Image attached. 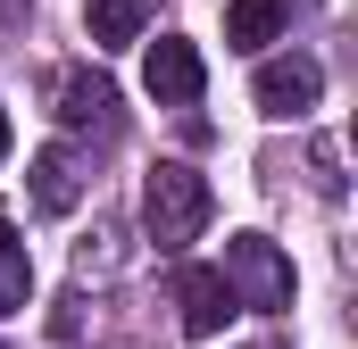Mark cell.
<instances>
[{"label": "cell", "instance_id": "obj_11", "mask_svg": "<svg viewBox=\"0 0 358 349\" xmlns=\"http://www.w3.org/2000/svg\"><path fill=\"white\" fill-rule=\"evenodd\" d=\"M25 8H34V0H0V25H17V17H25Z\"/></svg>", "mask_w": 358, "mask_h": 349}, {"label": "cell", "instance_id": "obj_6", "mask_svg": "<svg viewBox=\"0 0 358 349\" xmlns=\"http://www.w3.org/2000/svg\"><path fill=\"white\" fill-rule=\"evenodd\" d=\"M59 125H76V133H117V84L108 75H92V67H76V75H59Z\"/></svg>", "mask_w": 358, "mask_h": 349}, {"label": "cell", "instance_id": "obj_9", "mask_svg": "<svg viewBox=\"0 0 358 349\" xmlns=\"http://www.w3.org/2000/svg\"><path fill=\"white\" fill-rule=\"evenodd\" d=\"M92 42L100 50H117V42H142V25H150V0H92L84 8Z\"/></svg>", "mask_w": 358, "mask_h": 349}, {"label": "cell", "instance_id": "obj_8", "mask_svg": "<svg viewBox=\"0 0 358 349\" xmlns=\"http://www.w3.org/2000/svg\"><path fill=\"white\" fill-rule=\"evenodd\" d=\"M283 34V0H225V42L234 50H267Z\"/></svg>", "mask_w": 358, "mask_h": 349}, {"label": "cell", "instance_id": "obj_7", "mask_svg": "<svg viewBox=\"0 0 358 349\" xmlns=\"http://www.w3.org/2000/svg\"><path fill=\"white\" fill-rule=\"evenodd\" d=\"M34 208L42 216H76V200H84V167H76V150L67 142H50V150H34Z\"/></svg>", "mask_w": 358, "mask_h": 349}, {"label": "cell", "instance_id": "obj_2", "mask_svg": "<svg viewBox=\"0 0 358 349\" xmlns=\"http://www.w3.org/2000/svg\"><path fill=\"white\" fill-rule=\"evenodd\" d=\"M225 291H234V308L283 316V308H292V258L275 250L267 233H234V242H225Z\"/></svg>", "mask_w": 358, "mask_h": 349}, {"label": "cell", "instance_id": "obj_4", "mask_svg": "<svg viewBox=\"0 0 358 349\" xmlns=\"http://www.w3.org/2000/svg\"><path fill=\"white\" fill-rule=\"evenodd\" d=\"M317 91H325V67L317 59H267L259 75H250V100H259V117H300V108H317Z\"/></svg>", "mask_w": 358, "mask_h": 349}, {"label": "cell", "instance_id": "obj_5", "mask_svg": "<svg viewBox=\"0 0 358 349\" xmlns=\"http://www.w3.org/2000/svg\"><path fill=\"white\" fill-rule=\"evenodd\" d=\"M176 308H183V333H192V341H217L225 316H234V291H225L217 266H183L176 274Z\"/></svg>", "mask_w": 358, "mask_h": 349}, {"label": "cell", "instance_id": "obj_3", "mask_svg": "<svg viewBox=\"0 0 358 349\" xmlns=\"http://www.w3.org/2000/svg\"><path fill=\"white\" fill-rule=\"evenodd\" d=\"M142 84H150L159 108H192V100L208 91V67H200V50H192V42L159 34V42H150V59H142Z\"/></svg>", "mask_w": 358, "mask_h": 349}, {"label": "cell", "instance_id": "obj_12", "mask_svg": "<svg viewBox=\"0 0 358 349\" xmlns=\"http://www.w3.org/2000/svg\"><path fill=\"white\" fill-rule=\"evenodd\" d=\"M0 158H8V108H0Z\"/></svg>", "mask_w": 358, "mask_h": 349}, {"label": "cell", "instance_id": "obj_10", "mask_svg": "<svg viewBox=\"0 0 358 349\" xmlns=\"http://www.w3.org/2000/svg\"><path fill=\"white\" fill-rule=\"evenodd\" d=\"M25 299H34V258H25V242H17V225L0 208V316L25 308Z\"/></svg>", "mask_w": 358, "mask_h": 349}, {"label": "cell", "instance_id": "obj_1", "mask_svg": "<svg viewBox=\"0 0 358 349\" xmlns=\"http://www.w3.org/2000/svg\"><path fill=\"white\" fill-rule=\"evenodd\" d=\"M208 216H217V191H208V174L183 167V158H159L150 183H142V233H150V250H192L200 233H208Z\"/></svg>", "mask_w": 358, "mask_h": 349}]
</instances>
